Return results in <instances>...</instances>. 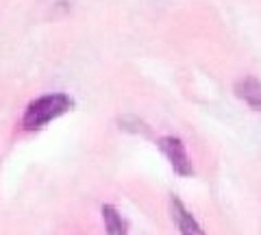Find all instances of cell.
<instances>
[{
  "label": "cell",
  "instance_id": "obj_4",
  "mask_svg": "<svg viewBox=\"0 0 261 235\" xmlns=\"http://www.w3.org/2000/svg\"><path fill=\"white\" fill-rule=\"evenodd\" d=\"M235 94L238 98L244 100L250 109L261 111V81H257L255 76H244L235 83Z\"/></svg>",
  "mask_w": 261,
  "mask_h": 235
},
{
  "label": "cell",
  "instance_id": "obj_5",
  "mask_svg": "<svg viewBox=\"0 0 261 235\" xmlns=\"http://www.w3.org/2000/svg\"><path fill=\"white\" fill-rule=\"evenodd\" d=\"M100 214H102L105 231H107V235H128L126 220L120 216V212L113 205H102Z\"/></svg>",
  "mask_w": 261,
  "mask_h": 235
},
{
  "label": "cell",
  "instance_id": "obj_6",
  "mask_svg": "<svg viewBox=\"0 0 261 235\" xmlns=\"http://www.w3.org/2000/svg\"><path fill=\"white\" fill-rule=\"evenodd\" d=\"M120 128H124V131H130V133H142V135H148L150 128L146 126V122H142L140 118L135 116H124L120 118Z\"/></svg>",
  "mask_w": 261,
  "mask_h": 235
},
{
  "label": "cell",
  "instance_id": "obj_2",
  "mask_svg": "<svg viewBox=\"0 0 261 235\" xmlns=\"http://www.w3.org/2000/svg\"><path fill=\"white\" fill-rule=\"evenodd\" d=\"M157 146L163 155H166V159L170 161V166H172V170L178 176H192L194 174V166H192L190 157H187V150H185V144H183L181 137L163 135L157 140Z\"/></svg>",
  "mask_w": 261,
  "mask_h": 235
},
{
  "label": "cell",
  "instance_id": "obj_3",
  "mask_svg": "<svg viewBox=\"0 0 261 235\" xmlns=\"http://www.w3.org/2000/svg\"><path fill=\"white\" fill-rule=\"evenodd\" d=\"M170 212H172V220L181 235H207L198 224V220L187 212V207L176 196H172V200H170Z\"/></svg>",
  "mask_w": 261,
  "mask_h": 235
},
{
  "label": "cell",
  "instance_id": "obj_1",
  "mask_svg": "<svg viewBox=\"0 0 261 235\" xmlns=\"http://www.w3.org/2000/svg\"><path fill=\"white\" fill-rule=\"evenodd\" d=\"M72 107H74V100H72L68 94H63V92L44 94L33 102H29V107L22 116V128L29 133L42 131V128L50 124L53 120L72 111Z\"/></svg>",
  "mask_w": 261,
  "mask_h": 235
}]
</instances>
